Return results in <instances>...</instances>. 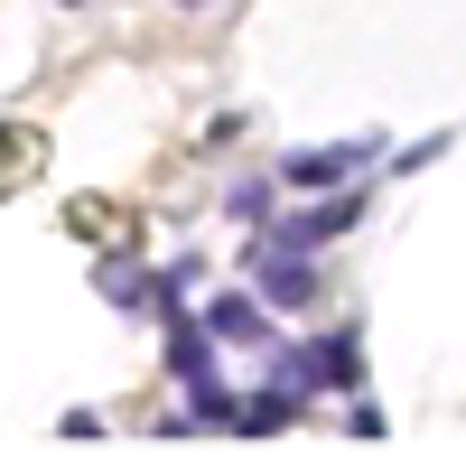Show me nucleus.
<instances>
[{"label": "nucleus", "mask_w": 466, "mask_h": 466, "mask_svg": "<svg viewBox=\"0 0 466 466\" xmlns=\"http://www.w3.org/2000/svg\"><path fill=\"white\" fill-rule=\"evenodd\" d=\"M28 149H37L28 131H10V122H0V168H10V159H28Z\"/></svg>", "instance_id": "6"}, {"label": "nucleus", "mask_w": 466, "mask_h": 466, "mask_svg": "<svg viewBox=\"0 0 466 466\" xmlns=\"http://www.w3.org/2000/svg\"><path fill=\"white\" fill-rule=\"evenodd\" d=\"M355 215H364V187H327L308 215H289L280 233H270V252H327V243L355 233Z\"/></svg>", "instance_id": "2"}, {"label": "nucleus", "mask_w": 466, "mask_h": 466, "mask_svg": "<svg viewBox=\"0 0 466 466\" xmlns=\"http://www.w3.org/2000/svg\"><path fill=\"white\" fill-rule=\"evenodd\" d=\"M261 215H270V187H261V177L233 187V224H261Z\"/></svg>", "instance_id": "5"}, {"label": "nucleus", "mask_w": 466, "mask_h": 466, "mask_svg": "<svg viewBox=\"0 0 466 466\" xmlns=\"http://www.w3.org/2000/svg\"><path fill=\"white\" fill-rule=\"evenodd\" d=\"M177 10H206V0H177Z\"/></svg>", "instance_id": "7"}, {"label": "nucleus", "mask_w": 466, "mask_h": 466, "mask_svg": "<svg viewBox=\"0 0 466 466\" xmlns=\"http://www.w3.org/2000/svg\"><path fill=\"white\" fill-rule=\"evenodd\" d=\"M289 420H299V392H289V382H270V392L233 401V430H243V439H270V430H289Z\"/></svg>", "instance_id": "4"}, {"label": "nucleus", "mask_w": 466, "mask_h": 466, "mask_svg": "<svg viewBox=\"0 0 466 466\" xmlns=\"http://www.w3.org/2000/svg\"><path fill=\"white\" fill-rule=\"evenodd\" d=\"M382 140H327V149H289L280 159V187H299V197H327V187H355L373 168Z\"/></svg>", "instance_id": "1"}, {"label": "nucleus", "mask_w": 466, "mask_h": 466, "mask_svg": "<svg viewBox=\"0 0 466 466\" xmlns=\"http://www.w3.org/2000/svg\"><path fill=\"white\" fill-rule=\"evenodd\" d=\"M206 327H215V345H280V336H270V318H261L243 289H233V299H215V308H206Z\"/></svg>", "instance_id": "3"}]
</instances>
